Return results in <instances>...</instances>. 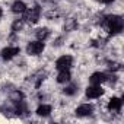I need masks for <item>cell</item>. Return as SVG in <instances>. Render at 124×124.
<instances>
[{"label": "cell", "mask_w": 124, "mask_h": 124, "mask_svg": "<svg viewBox=\"0 0 124 124\" xmlns=\"http://www.w3.org/2000/svg\"><path fill=\"white\" fill-rule=\"evenodd\" d=\"M105 26L111 34H118L123 31V19L120 16H108L105 18Z\"/></svg>", "instance_id": "6da1fadb"}, {"label": "cell", "mask_w": 124, "mask_h": 124, "mask_svg": "<svg viewBox=\"0 0 124 124\" xmlns=\"http://www.w3.org/2000/svg\"><path fill=\"white\" fill-rule=\"evenodd\" d=\"M39 15H41L39 6H34V8L25 10V18H23V19H25L26 22H29V23H35V22H38Z\"/></svg>", "instance_id": "7a4b0ae2"}, {"label": "cell", "mask_w": 124, "mask_h": 124, "mask_svg": "<svg viewBox=\"0 0 124 124\" xmlns=\"http://www.w3.org/2000/svg\"><path fill=\"white\" fill-rule=\"evenodd\" d=\"M26 51L31 55H38V54H41L44 51V42H41V41H32V42L28 44Z\"/></svg>", "instance_id": "3957f363"}, {"label": "cell", "mask_w": 124, "mask_h": 124, "mask_svg": "<svg viewBox=\"0 0 124 124\" xmlns=\"http://www.w3.org/2000/svg\"><path fill=\"white\" fill-rule=\"evenodd\" d=\"M72 66V57L70 55H63L55 61V67L58 70H69Z\"/></svg>", "instance_id": "277c9868"}, {"label": "cell", "mask_w": 124, "mask_h": 124, "mask_svg": "<svg viewBox=\"0 0 124 124\" xmlns=\"http://www.w3.org/2000/svg\"><path fill=\"white\" fill-rule=\"evenodd\" d=\"M104 93V89L101 88V85H92L86 89V96L88 98H99Z\"/></svg>", "instance_id": "5b68a950"}, {"label": "cell", "mask_w": 124, "mask_h": 124, "mask_svg": "<svg viewBox=\"0 0 124 124\" xmlns=\"http://www.w3.org/2000/svg\"><path fill=\"white\" fill-rule=\"evenodd\" d=\"M16 54H19V47H8L2 50V58L3 60H10Z\"/></svg>", "instance_id": "8992f818"}, {"label": "cell", "mask_w": 124, "mask_h": 124, "mask_svg": "<svg viewBox=\"0 0 124 124\" xmlns=\"http://www.w3.org/2000/svg\"><path fill=\"white\" fill-rule=\"evenodd\" d=\"M92 111H93V107H92V105L83 104V105H80V107L76 109V114H78L79 117H86V115H91Z\"/></svg>", "instance_id": "52a82bcc"}, {"label": "cell", "mask_w": 124, "mask_h": 124, "mask_svg": "<svg viewBox=\"0 0 124 124\" xmlns=\"http://www.w3.org/2000/svg\"><path fill=\"white\" fill-rule=\"evenodd\" d=\"M107 80V75L105 73H101V72H96L91 76V83L92 85H101L102 82Z\"/></svg>", "instance_id": "ba28073f"}, {"label": "cell", "mask_w": 124, "mask_h": 124, "mask_svg": "<svg viewBox=\"0 0 124 124\" xmlns=\"http://www.w3.org/2000/svg\"><path fill=\"white\" fill-rule=\"evenodd\" d=\"M121 104H123V101L120 98H112L108 102V109L109 111H120L121 109Z\"/></svg>", "instance_id": "9c48e42d"}, {"label": "cell", "mask_w": 124, "mask_h": 124, "mask_svg": "<svg viewBox=\"0 0 124 124\" xmlns=\"http://www.w3.org/2000/svg\"><path fill=\"white\" fill-rule=\"evenodd\" d=\"M70 80V72L69 70H60L58 76H57V82L58 83H66Z\"/></svg>", "instance_id": "30bf717a"}, {"label": "cell", "mask_w": 124, "mask_h": 124, "mask_svg": "<svg viewBox=\"0 0 124 124\" xmlns=\"http://www.w3.org/2000/svg\"><path fill=\"white\" fill-rule=\"evenodd\" d=\"M12 10L15 12V13H23L25 10H26V6H25V3L23 2H15L13 3V6H12Z\"/></svg>", "instance_id": "8fae6325"}, {"label": "cell", "mask_w": 124, "mask_h": 124, "mask_svg": "<svg viewBox=\"0 0 124 124\" xmlns=\"http://www.w3.org/2000/svg\"><path fill=\"white\" fill-rule=\"evenodd\" d=\"M78 28V22L75 21V19H67L66 21V23H64V31H67V32H70V31H75Z\"/></svg>", "instance_id": "7c38bea8"}, {"label": "cell", "mask_w": 124, "mask_h": 124, "mask_svg": "<svg viewBox=\"0 0 124 124\" xmlns=\"http://www.w3.org/2000/svg\"><path fill=\"white\" fill-rule=\"evenodd\" d=\"M50 112H51V107H50V105H41V107H38V109H37V114L41 115V117H47Z\"/></svg>", "instance_id": "4fadbf2b"}, {"label": "cell", "mask_w": 124, "mask_h": 124, "mask_svg": "<svg viewBox=\"0 0 124 124\" xmlns=\"http://www.w3.org/2000/svg\"><path fill=\"white\" fill-rule=\"evenodd\" d=\"M48 35H50V31H48L47 28H41V29L37 31V38H38L39 41H44Z\"/></svg>", "instance_id": "5bb4252c"}, {"label": "cell", "mask_w": 124, "mask_h": 124, "mask_svg": "<svg viewBox=\"0 0 124 124\" xmlns=\"http://www.w3.org/2000/svg\"><path fill=\"white\" fill-rule=\"evenodd\" d=\"M22 26H23V22L22 21H15L13 25H12V31L13 32H19L22 29Z\"/></svg>", "instance_id": "9a60e30c"}, {"label": "cell", "mask_w": 124, "mask_h": 124, "mask_svg": "<svg viewBox=\"0 0 124 124\" xmlns=\"http://www.w3.org/2000/svg\"><path fill=\"white\" fill-rule=\"evenodd\" d=\"M66 95H75L76 93V85H69L67 88H64V91H63Z\"/></svg>", "instance_id": "2e32d148"}, {"label": "cell", "mask_w": 124, "mask_h": 124, "mask_svg": "<svg viewBox=\"0 0 124 124\" xmlns=\"http://www.w3.org/2000/svg\"><path fill=\"white\" fill-rule=\"evenodd\" d=\"M22 99H23V95H22L21 92H18V91L13 92V95H12V101H13V102H21Z\"/></svg>", "instance_id": "e0dca14e"}, {"label": "cell", "mask_w": 124, "mask_h": 124, "mask_svg": "<svg viewBox=\"0 0 124 124\" xmlns=\"http://www.w3.org/2000/svg\"><path fill=\"white\" fill-rule=\"evenodd\" d=\"M108 67H109L111 70H114V72H115V70H120V69H121V66H120L118 63H109V66H108Z\"/></svg>", "instance_id": "ac0fdd59"}, {"label": "cell", "mask_w": 124, "mask_h": 124, "mask_svg": "<svg viewBox=\"0 0 124 124\" xmlns=\"http://www.w3.org/2000/svg\"><path fill=\"white\" fill-rule=\"evenodd\" d=\"M112 2H114V0H102V3H107V5L108 3H112Z\"/></svg>", "instance_id": "d6986e66"}, {"label": "cell", "mask_w": 124, "mask_h": 124, "mask_svg": "<svg viewBox=\"0 0 124 124\" xmlns=\"http://www.w3.org/2000/svg\"><path fill=\"white\" fill-rule=\"evenodd\" d=\"M0 18H2V9H0Z\"/></svg>", "instance_id": "ffe728a7"}]
</instances>
